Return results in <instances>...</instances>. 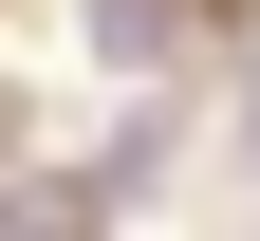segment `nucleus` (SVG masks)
I'll return each mask as SVG.
<instances>
[{"instance_id":"nucleus-3","label":"nucleus","mask_w":260,"mask_h":241,"mask_svg":"<svg viewBox=\"0 0 260 241\" xmlns=\"http://www.w3.org/2000/svg\"><path fill=\"white\" fill-rule=\"evenodd\" d=\"M223 149H242V186H260V75H242V130H223Z\"/></svg>"},{"instance_id":"nucleus-2","label":"nucleus","mask_w":260,"mask_h":241,"mask_svg":"<svg viewBox=\"0 0 260 241\" xmlns=\"http://www.w3.org/2000/svg\"><path fill=\"white\" fill-rule=\"evenodd\" d=\"M19 149H38V93H0V186H19Z\"/></svg>"},{"instance_id":"nucleus-1","label":"nucleus","mask_w":260,"mask_h":241,"mask_svg":"<svg viewBox=\"0 0 260 241\" xmlns=\"http://www.w3.org/2000/svg\"><path fill=\"white\" fill-rule=\"evenodd\" d=\"M75 19H93L112 75H168V56H186V0H75Z\"/></svg>"}]
</instances>
